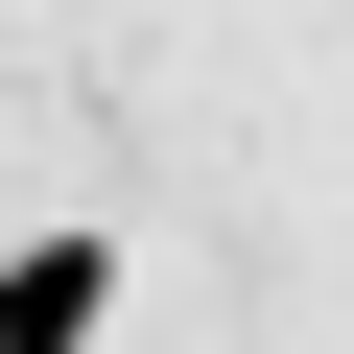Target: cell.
<instances>
[{"label": "cell", "mask_w": 354, "mask_h": 354, "mask_svg": "<svg viewBox=\"0 0 354 354\" xmlns=\"http://www.w3.org/2000/svg\"><path fill=\"white\" fill-rule=\"evenodd\" d=\"M118 307V236H48V260H0V354H95Z\"/></svg>", "instance_id": "1"}]
</instances>
